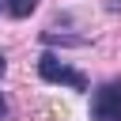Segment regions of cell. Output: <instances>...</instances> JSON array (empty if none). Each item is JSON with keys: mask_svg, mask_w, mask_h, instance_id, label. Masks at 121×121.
<instances>
[{"mask_svg": "<svg viewBox=\"0 0 121 121\" xmlns=\"http://www.w3.org/2000/svg\"><path fill=\"white\" fill-rule=\"evenodd\" d=\"M4 113H8V102H4V98H0V117H4Z\"/></svg>", "mask_w": 121, "mask_h": 121, "instance_id": "4", "label": "cell"}, {"mask_svg": "<svg viewBox=\"0 0 121 121\" xmlns=\"http://www.w3.org/2000/svg\"><path fill=\"white\" fill-rule=\"evenodd\" d=\"M4 68H8V60H4V57H0V76H4Z\"/></svg>", "mask_w": 121, "mask_h": 121, "instance_id": "5", "label": "cell"}, {"mask_svg": "<svg viewBox=\"0 0 121 121\" xmlns=\"http://www.w3.org/2000/svg\"><path fill=\"white\" fill-rule=\"evenodd\" d=\"M34 8H38V0H4V11H8L11 19H26Z\"/></svg>", "mask_w": 121, "mask_h": 121, "instance_id": "3", "label": "cell"}, {"mask_svg": "<svg viewBox=\"0 0 121 121\" xmlns=\"http://www.w3.org/2000/svg\"><path fill=\"white\" fill-rule=\"evenodd\" d=\"M91 121H121V79H106L91 95Z\"/></svg>", "mask_w": 121, "mask_h": 121, "instance_id": "2", "label": "cell"}, {"mask_svg": "<svg viewBox=\"0 0 121 121\" xmlns=\"http://www.w3.org/2000/svg\"><path fill=\"white\" fill-rule=\"evenodd\" d=\"M0 4H4V0H0Z\"/></svg>", "mask_w": 121, "mask_h": 121, "instance_id": "6", "label": "cell"}, {"mask_svg": "<svg viewBox=\"0 0 121 121\" xmlns=\"http://www.w3.org/2000/svg\"><path fill=\"white\" fill-rule=\"evenodd\" d=\"M38 76H42L45 83H68L72 91H87V76L76 72L72 64H64V60L53 57V53H42V60H38Z\"/></svg>", "mask_w": 121, "mask_h": 121, "instance_id": "1", "label": "cell"}]
</instances>
